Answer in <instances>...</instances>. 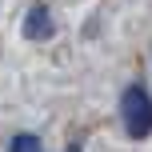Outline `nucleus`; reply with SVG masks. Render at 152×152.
<instances>
[{"label":"nucleus","instance_id":"f03ea898","mask_svg":"<svg viewBox=\"0 0 152 152\" xmlns=\"http://www.w3.org/2000/svg\"><path fill=\"white\" fill-rule=\"evenodd\" d=\"M48 36H52V16L44 4H32L24 16V40H48Z\"/></svg>","mask_w":152,"mask_h":152},{"label":"nucleus","instance_id":"7ed1b4c3","mask_svg":"<svg viewBox=\"0 0 152 152\" xmlns=\"http://www.w3.org/2000/svg\"><path fill=\"white\" fill-rule=\"evenodd\" d=\"M8 152H40V136L36 132H20V136H12Z\"/></svg>","mask_w":152,"mask_h":152},{"label":"nucleus","instance_id":"f257e3e1","mask_svg":"<svg viewBox=\"0 0 152 152\" xmlns=\"http://www.w3.org/2000/svg\"><path fill=\"white\" fill-rule=\"evenodd\" d=\"M120 120L132 140H144L152 132V96L144 92V84H128L120 92Z\"/></svg>","mask_w":152,"mask_h":152}]
</instances>
